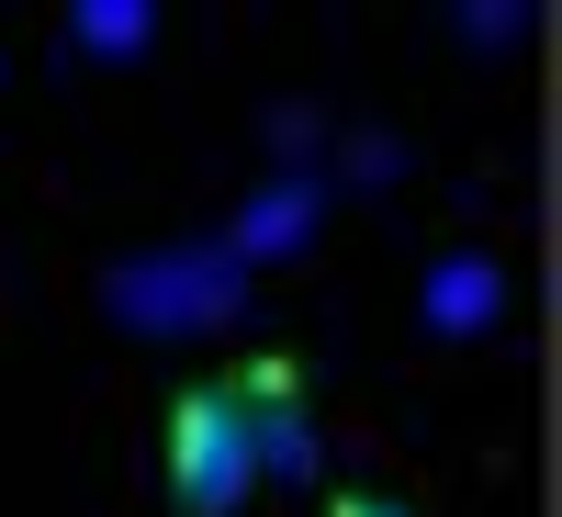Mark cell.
<instances>
[{"instance_id": "cell-2", "label": "cell", "mask_w": 562, "mask_h": 517, "mask_svg": "<svg viewBox=\"0 0 562 517\" xmlns=\"http://www.w3.org/2000/svg\"><path fill=\"white\" fill-rule=\"evenodd\" d=\"M237 293H248V270L225 259V248H158V259L102 270V304H113L124 326H147V338H180V326L237 315Z\"/></svg>"}, {"instance_id": "cell-6", "label": "cell", "mask_w": 562, "mask_h": 517, "mask_svg": "<svg viewBox=\"0 0 562 517\" xmlns=\"http://www.w3.org/2000/svg\"><path fill=\"white\" fill-rule=\"evenodd\" d=\"M326 517H405V506H383V495H338Z\"/></svg>"}, {"instance_id": "cell-4", "label": "cell", "mask_w": 562, "mask_h": 517, "mask_svg": "<svg viewBox=\"0 0 562 517\" xmlns=\"http://www.w3.org/2000/svg\"><path fill=\"white\" fill-rule=\"evenodd\" d=\"M315 214H326V192H315L304 169H281L270 192H259V203H248V214H237V225H225V237H214V248L237 259V270H259V259H293V248L315 237Z\"/></svg>"}, {"instance_id": "cell-3", "label": "cell", "mask_w": 562, "mask_h": 517, "mask_svg": "<svg viewBox=\"0 0 562 517\" xmlns=\"http://www.w3.org/2000/svg\"><path fill=\"white\" fill-rule=\"evenodd\" d=\"M416 315H428V338H484V326L506 315V270L484 248H450L428 281H416Z\"/></svg>"}, {"instance_id": "cell-1", "label": "cell", "mask_w": 562, "mask_h": 517, "mask_svg": "<svg viewBox=\"0 0 562 517\" xmlns=\"http://www.w3.org/2000/svg\"><path fill=\"white\" fill-rule=\"evenodd\" d=\"M169 484H180V517H237L259 495V450H248L237 383H192L169 405Z\"/></svg>"}, {"instance_id": "cell-5", "label": "cell", "mask_w": 562, "mask_h": 517, "mask_svg": "<svg viewBox=\"0 0 562 517\" xmlns=\"http://www.w3.org/2000/svg\"><path fill=\"white\" fill-rule=\"evenodd\" d=\"M68 34L90 45V57H147V34H158V12H147V0H79V12H68Z\"/></svg>"}]
</instances>
